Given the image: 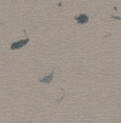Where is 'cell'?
Listing matches in <instances>:
<instances>
[{
    "label": "cell",
    "mask_w": 121,
    "mask_h": 123,
    "mask_svg": "<svg viewBox=\"0 0 121 123\" xmlns=\"http://www.w3.org/2000/svg\"><path fill=\"white\" fill-rule=\"evenodd\" d=\"M51 79H53V73H50L47 77H43V79H41V82H43V83H50V82H51Z\"/></svg>",
    "instance_id": "1"
},
{
    "label": "cell",
    "mask_w": 121,
    "mask_h": 123,
    "mask_svg": "<svg viewBox=\"0 0 121 123\" xmlns=\"http://www.w3.org/2000/svg\"><path fill=\"white\" fill-rule=\"evenodd\" d=\"M26 43H27V40L19 42V43H16V44H11V49H17V47H20V46H23V44H26Z\"/></svg>",
    "instance_id": "2"
}]
</instances>
